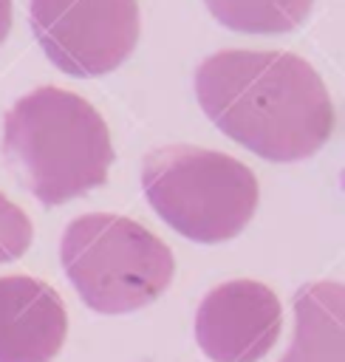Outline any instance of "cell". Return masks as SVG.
Masks as SVG:
<instances>
[{
	"instance_id": "3957f363",
	"label": "cell",
	"mask_w": 345,
	"mask_h": 362,
	"mask_svg": "<svg viewBox=\"0 0 345 362\" xmlns=\"http://www.w3.org/2000/svg\"><path fill=\"white\" fill-rule=\"evenodd\" d=\"M59 260L79 300L99 314H130L158 300L175 272L170 246L133 218L88 212L59 238Z\"/></svg>"
},
{
	"instance_id": "5b68a950",
	"label": "cell",
	"mask_w": 345,
	"mask_h": 362,
	"mask_svg": "<svg viewBox=\"0 0 345 362\" xmlns=\"http://www.w3.org/2000/svg\"><path fill=\"white\" fill-rule=\"evenodd\" d=\"M37 45L68 76L116 71L139 42L136 0H31Z\"/></svg>"
},
{
	"instance_id": "ba28073f",
	"label": "cell",
	"mask_w": 345,
	"mask_h": 362,
	"mask_svg": "<svg viewBox=\"0 0 345 362\" xmlns=\"http://www.w3.org/2000/svg\"><path fill=\"white\" fill-rule=\"evenodd\" d=\"M291 303L294 342L280 362H345V283H305Z\"/></svg>"
},
{
	"instance_id": "8992f818",
	"label": "cell",
	"mask_w": 345,
	"mask_h": 362,
	"mask_svg": "<svg viewBox=\"0 0 345 362\" xmlns=\"http://www.w3.org/2000/svg\"><path fill=\"white\" fill-rule=\"evenodd\" d=\"M283 328L277 294L257 280L215 286L195 311V342L212 362H257Z\"/></svg>"
},
{
	"instance_id": "30bf717a",
	"label": "cell",
	"mask_w": 345,
	"mask_h": 362,
	"mask_svg": "<svg viewBox=\"0 0 345 362\" xmlns=\"http://www.w3.org/2000/svg\"><path fill=\"white\" fill-rule=\"evenodd\" d=\"M34 229L28 215L0 192V263L20 257L31 246Z\"/></svg>"
},
{
	"instance_id": "52a82bcc",
	"label": "cell",
	"mask_w": 345,
	"mask_h": 362,
	"mask_svg": "<svg viewBox=\"0 0 345 362\" xmlns=\"http://www.w3.org/2000/svg\"><path fill=\"white\" fill-rule=\"evenodd\" d=\"M68 337L57 288L31 274L0 277V362H51Z\"/></svg>"
},
{
	"instance_id": "7a4b0ae2",
	"label": "cell",
	"mask_w": 345,
	"mask_h": 362,
	"mask_svg": "<svg viewBox=\"0 0 345 362\" xmlns=\"http://www.w3.org/2000/svg\"><path fill=\"white\" fill-rule=\"evenodd\" d=\"M3 158L40 204L57 206L107 181L113 144L102 113L85 96L42 85L8 107Z\"/></svg>"
},
{
	"instance_id": "6da1fadb",
	"label": "cell",
	"mask_w": 345,
	"mask_h": 362,
	"mask_svg": "<svg viewBox=\"0 0 345 362\" xmlns=\"http://www.w3.org/2000/svg\"><path fill=\"white\" fill-rule=\"evenodd\" d=\"M212 124L266 161H303L334 133V102L320 74L291 51L226 48L195 71Z\"/></svg>"
},
{
	"instance_id": "8fae6325",
	"label": "cell",
	"mask_w": 345,
	"mask_h": 362,
	"mask_svg": "<svg viewBox=\"0 0 345 362\" xmlns=\"http://www.w3.org/2000/svg\"><path fill=\"white\" fill-rule=\"evenodd\" d=\"M11 8H14V0H0V42L11 31Z\"/></svg>"
},
{
	"instance_id": "9c48e42d",
	"label": "cell",
	"mask_w": 345,
	"mask_h": 362,
	"mask_svg": "<svg viewBox=\"0 0 345 362\" xmlns=\"http://www.w3.org/2000/svg\"><path fill=\"white\" fill-rule=\"evenodd\" d=\"M209 14L229 31L286 34L303 25L314 0H204Z\"/></svg>"
},
{
	"instance_id": "277c9868",
	"label": "cell",
	"mask_w": 345,
	"mask_h": 362,
	"mask_svg": "<svg viewBox=\"0 0 345 362\" xmlns=\"http://www.w3.org/2000/svg\"><path fill=\"white\" fill-rule=\"evenodd\" d=\"M141 189L156 215L195 243H223L246 229L257 209L255 173L218 150L167 144L141 161Z\"/></svg>"
}]
</instances>
